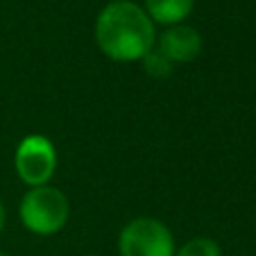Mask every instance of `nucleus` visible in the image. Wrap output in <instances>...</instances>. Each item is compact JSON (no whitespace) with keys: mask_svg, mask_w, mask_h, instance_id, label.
Segmentation results:
<instances>
[{"mask_svg":"<svg viewBox=\"0 0 256 256\" xmlns=\"http://www.w3.org/2000/svg\"><path fill=\"white\" fill-rule=\"evenodd\" d=\"M96 41L112 62H140L156 44L154 23L140 5L132 0H114L98 14Z\"/></svg>","mask_w":256,"mask_h":256,"instance_id":"obj_1","label":"nucleus"},{"mask_svg":"<svg viewBox=\"0 0 256 256\" xmlns=\"http://www.w3.org/2000/svg\"><path fill=\"white\" fill-rule=\"evenodd\" d=\"M18 216L28 232L36 236H52L66 227L70 216V202L66 193L54 186H36L23 195Z\"/></svg>","mask_w":256,"mask_h":256,"instance_id":"obj_2","label":"nucleus"},{"mask_svg":"<svg viewBox=\"0 0 256 256\" xmlns=\"http://www.w3.org/2000/svg\"><path fill=\"white\" fill-rule=\"evenodd\" d=\"M118 252L120 256H174V238L161 220L140 216L122 227Z\"/></svg>","mask_w":256,"mask_h":256,"instance_id":"obj_3","label":"nucleus"},{"mask_svg":"<svg viewBox=\"0 0 256 256\" xmlns=\"http://www.w3.org/2000/svg\"><path fill=\"white\" fill-rule=\"evenodd\" d=\"M14 168L20 182L32 188L46 186L57 170V150L50 138L41 134H30L16 148Z\"/></svg>","mask_w":256,"mask_h":256,"instance_id":"obj_4","label":"nucleus"},{"mask_svg":"<svg viewBox=\"0 0 256 256\" xmlns=\"http://www.w3.org/2000/svg\"><path fill=\"white\" fill-rule=\"evenodd\" d=\"M154 46L172 64H188L195 62L202 52V34L190 25L179 23L168 28L164 34H159Z\"/></svg>","mask_w":256,"mask_h":256,"instance_id":"obj_5","label":"nucleus"},{"mask_svg":"<svg viewBox=\"0 0 256 256\" xmlns=\"http://www.w3.org/2000/svg\"><path fill=\"white\" fill-rule=\"evenodd\" d=\"M143 10L148 12L152 23L172 28L188 18V14L193 12V0H145Z\"/></svg>","mask_w":256,"mask_h":256,"instance_id":"obj_6","label":"nucleus"},{"mask_svg":"<svg viewBox=\"0 0 256 256\" xmlns=\"http://www.w3.org/2000/svg\"><path fill=\"white\" fill-rule=\"evenodd\" d=\"M174 256H222V250L213 238L198 236L174 250Z\"/></svg>","mask_w":256,"mask_h":256,"instance_id":"obj_7","label":"nucleus"},{"mask_svg":"<svg viewBox=\"0 0 256 256\" xmlns=\"http://www.w3.org/2000/svg\"><path fill=\"white\" fill-rule=\"evenodd\" d=\"M140 64H143L145 72L152 75V78H170V75L174 72V64L170 62V59L166 57L159 48H156V46L145 54L143 59H140Z\"/></svg>","mask_w":256,"mask_h":256,"instance_id":"obj_8","label":"nucleus"},{"mask_svg":"<svg viewBox=\"0 0 256 256\" xmlns=\"http://www.w3.org/2000/svg\"><path fill=\"white\" fill-rule=\"evenodd\" d=\"M2 227H5V206L0 202V232H2Z\"/></svg>","mask_w":256,"mask_h":256,"instance_id":"obj_9","label":"nucleus"},{"mask_svg":"<svg viewBox=\"0 0 256 256\" xmlns=\"http://www.w3.org/2000/svg\"><path fill=\"white\" fill-rule=\"evenodd\" d=\"M88 256H96V254H88Z\"/></svg>","mask_w":256,"mask_h":256,"instance_id":"obj_10","label":"nucleus"},{"mask_svg":"<svg viewBox=\"0 0 256 256\" xmlns=\"http://www.w3.org/2000/svg\"><path fill=\"white\" fill-rule=\"evenodd\" d=\"M0 256H7V254H0Z\"/></svg>","mask_w":256,"mask_h":256,"instance_id":"obj_11","label":"nucleus"}]
</instances>
